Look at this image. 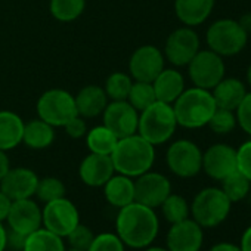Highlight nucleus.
I'll return each instance as SVG.
<instances>
[{
	"label": "nucleus",
	"instance_id": "nucleus-1",
	"mask_svg": "<svg viewBox=\"0 0 251 251\" xmlns=\"http://www.w3.org/2000/svg\"><path fill=\"white\" fill-rule=\"evenodd\" d=\"M158 230L160 220L154 208L136 201L118 208L115 233L124 245L132 248H147L155 241Z\"/></svg>",
	"mask_w": 251,
	"mask_h": 251
},
{
	"label": "nucleus",
	"instance_id": "nucleus-2",
	"mask_svg": "<svg viewBox=\"0 0 251 251\" xmlns=\"http://www.w3.org/2000/svg\"><path fill=\"white\" fill-rule=\"evenodd\" d=\"M111 160L117 173L132 179L150 172L155 161V147L135 133L118 139Z\"/></svg>",
	"mask_w": 251,
	"mask_h": 251
},
{
	"label": "nucleus",
	"instance_id": "nucleus-3",
	"mask_svg": "<svg viewBox=\"0 0 251 251\" xmlns=\"http://www.w3.org/2000/svg\"><path fill=\"white\" fill-rule=\"evenodd\" d=\"M216 102L211 90L201 87L185 89L182 95L173 102V111L177 120V126L185 129H201L208 124L213 112L216 111Z\"/></svg>",
	"mask_w": 251,
	"mask_h": 251
},
{
	"label": "nucleus",
	"instance_id": "nucleus-4",
	"mask_svg": "<svg viewBox=\"0 0 251 251\" xmlns=\"http://www.w3.org/2000/svg\"><path fill=\"white\" fill-rule=\"evenodd\" d=\"M177 129V120L173 105L155 100L152 105L139 112L138 135L154 147L169 142Z\"/></svg>",
	"mask_w": 251,
	"mask_h": 251
},
{
	"label": "nucleus",
	"instance_id": "nucleus-5",
	"mask_svg": "<svg viewBox=\"0 0 251 251\" xmlns=\"http://www.w3.org/2000/svg\"><path fill=\"white\" fill-rule=\"evenodd\" d=\"M230 210H232V202L225 195L222 188H216V186L201 189L195 195L191 204L192 219L202 229L216 227L222 225L230 214Z\"/></svg>",
	"mask_w": 251,
	"mask_h": 251
},
{
	"label": "nucleus",
	"instance_id": "nucleus-6",
	"mask_svg": "<svg viewBox=\"0 0 251 251\" xmlns=\"http://www.w3.org/2000/svg\"><path fill=\"white\" fill-rule=\"evenodd\" d=\"M205 42L210 50L216 52L222 58L235 56L242 52L248 42V34L239 25L238 21L223 18L214 21L207 33Z\"/></svg>",
	"mask_w": 251,
	"mask_h": 251
},
{
	"label": "nucleus",
	"instance_id": "nucleus-7",
	"mask_svg": "<svg viewBox=\"0 0 251 251\" xmlns=\"http://www.w3.org/2000/svg\"><path fill=\"white\" fill-rule=\"evenodd\" d=\"M37 115L53 127H64L77 115L74 96L64 89L46 90L37 100Z\"/></svg>",
	"mask_w": 251,
	"mask_h": 251
},
{
	"label": "nucleus",
	"instance_id": "nucleus-8",
	"mask_svg": "<svg viewBox=\"0 0 251 251\" xmlns=\"http://www.w3.org/2000/svg\"><path fill=\"white\" fill-rule=\"evenodd\" d=\"M186 67L192 84L205 90H211L226 74L223 58L210 49H200Z\"/></svg>",
	"mask_w": 251,
	"mask_h": 251
},
{
	"label": "nucleus",
	"instance_id": "nucleus-9",
	"mask_svg": "<svg viewBox=\"0 0 251 251\" xmlns=\"http://www.w3.org/2000/svg\"><path fill=\"white\" fill-rule=\"evenodd\" d=\"M166 163L173 175L182 179H189L202 170V151L195 142L179 139L169 147Z\"/></svg>",
	"mask_w": 251,
	"mask_h": 251
},
{
	"label": "nucleus",
	"instance_id": "nucleus-10",
	"mask_svg": "<svg viewBox=\"0 0 251 251\" xmlns=\"http://www.w3.org/2000/svg\"><path fill=\"white\" fill-rule=\"evenodd\" d=\"M80 223V213L73 201L62 197L45 204L42 210V225L52 233L67 238V235Z\"/></svg>",
	"mask_w": 251,
	"mask_h": 251
},
{
	"label": "nucleus",
	"instance_id": "nucleus-11",
	"mask_svg": "<svg viewBox=\"0 0 251 251\" xmlns=\"http://www.w3.org/2000/svg\"><path fill=\"white\" fill-rule=\"evenodd\" d=\"M200 36L192 27H180L172 31L164 45V58L175 67H186L198 53Z\"/></svg>",
	"mask_w": 251,
	"mask_h": 251
},
{
	"label": "nucleus",
	"instance_id": "nucleus-12",
	"mask_svg": "<svg viewBox=\"0 0 251 251\" xmlns=\"http://www.w3.org/2000/svg\"><path fill=\"white\" fill-rule=\"evenodd\" d=\"M139 111L127 100H111L102 112V124L118 139L138 133Z\"/></svg>",
	"mask_w": 251,
	"mask_h": 251
},
{
	"label": "nucleus",
	"instance_id": "nucleus-13",
	"mask_svg": "<svg viewBox=\"0 0 251 251\" xmlns=\"http://www.w3.org/2000/svg\"><path fill=\"white\" fill-rule=\"evenodd\" d=\"M164 68V53L154 45L139 46L129 59V74L135 81L152 83Z\"/></svg>",
	"mask_w": 251,
	"mask_h": 251
},
{
	"label": "nucleus",
	"instance_id": "nucleus-14",
	"mask_svg": "<svg viewBox=\"0 0 251 251\" xmlns=\"http://www.w3.org/2000/svg\"><path fill=\"white\" fill-rule=\"evenodd\" d=\"M172 194L170 180L158 172H147L135 177V201L157 208Z\"/></svg>",
	"mask_w": 251,
	"mask_h": 251
},
{
	"label": "nucleus",
	"instance_id": "nucleus-15",
	"mask_svg": "<svg viewBox=\"0 0 251 251\" xmlns=\"http://www.w3.org/2000/svg\"><path fill=\"white\" fill-rule=\"evenodd\" d=\"M202 170L213 180L222 182L226 176L238 170L236 150L226 144H214L202 152Z\"/></svg>",
	"mask_w": 251,
	"mask_h": 251
},
{
	"label": "nucleus",
	"instance_id": "nucleus-16",
	"mask_svg": "<svg viewBox=\"0 0 251 251\" xmlns=\"http://www.w3.org/2000/svg\"><path fill=\"white\" fill-rule=\"evenodd\" d=\"M166 242L169 251H200L204 242V232L194 219L188 217L172 225Z\"/></svg>",
	"mask_w": 251,
	"mask_h": 251
},
{
	"label": "nucleus",
	"instance_id": "nucleus-17",
	"mask_svg": "<svg viewBox=\"0 0 251 251\" xmlns=\"http://www.w3.org/2000/svg\"><path fill=\"white\" fill-rule=\"evenodd\" d=\"M39 183V176L34 170L28 167H15L0 180V191L6 194L12 201L25 200L36 195Z\"/></svg>",
	"mask_w": 251,
	"mask_h": 251
},
{
	"label": "nucleus",
	"instance_id": "nucleus-18",
	"mask_svg": "<svg viewBox=\"0 0 251 251\" xmlns=\"http://www.w3.org/2000/svg\"><path fill=\"white\" fill-rule=\"evenodd\" d=\"M9 229L23 235H30L42 227V210L31 198L12 201L6 217Z\"/></svg>",
	"mask_w": 251,
	"mask_h": 251
},
{
	"label": "nucleus",
	"instance_id": "nucleus-19",
	"mask_svg": "<svg viewBox=\"0 0 251 251\" xmlns=\"http://www.w3.org/2000/svg\"><path fill=\"white\" fill-rule=\"evenodd\" d=\"M115 175L111 155H100L90 152L83 158L78 167L81 182L90 188H102Z\"/></svg>",
	"mask_w": 251,
	"mask_h": 251
},
{
	"label": "nucleus",
	"instance_id": "nucleus-20",
	"mask_svg": "<svg viewBox=\"0 0 251 251\" xmlns=\"http://www.w3.org/2000/svg\"><path fill=\"white\" fill-rule=\"evenodd\" d=\"M74 100L77 114L83 118H93L100 115L109 102L103 87L96 84H89L80 89L74 96Z\"/></svg>",
	"mask_w": 251,
	"mask_h": 251
},
{
	"label": "nucleus",
	"instance_id": "nucleus-21",
	"mask_svg": "<svg viewBox=\"0 0 251 251\" xmlns=\"http://www.w3.org/2000/svg\"><path fill=\"white\" fill-rule=\"evenodd\" d=\"M214 9V0H175V14L186 27L201 25Z\"/></svg>",
	"mask_w": 251,
	"mask_h": 251
},
{
	"label": "nucleus",
	"instance_id": "nucleus-22",
	"mask_svg": "<svg viewBox=\"0 0 251 251\" xmlns=\"http://www.w3.org/2000/svg\"><path fill=\"white\" fill-rule=\"evenodd\" d=\"M247 92L248 90L245 84L235 77H227V78L225 77L211 89V95L216 102V106L230 111H235L238 108Z\"/></svg>",
	"mask_w": 251,
	"mask_h": 251
},
{
	"label": "nucleus",
	"instance_id": "nucleus-23",
	"mask_svg": "<svg viewBox=\"0 0 251 251\" xmlns=\"http://www.w3.org/2000/svg\"><path fill=\"white\" fill-rule=\"evenodd\" d=\"M157 100L173 105V102L185 90V78L175 68H164L152 81Z\"/></svg>",
	"mask_w": 251,
	"mask_h": 251
},
{
	"label": "nucleus",
	"instance_id": "nucleus-24",
	"mask_svg": "<svg viewBox=\"0 0 251 251\" xmlns=\"http://www.w3.org/2000/svg\"><path fill=\"white\" fill-rule=\"evenodd\" d=\"M105 200L117 208H123L135 201V180L124 175H114L103 186Z\"/></svg>",
	"mask_w": 251,
	"mask_h": 251
},
{
	"label": "nucleus",
	"instance_id": "nucleus-25",
	"mask_svg": "<svg viewBox=\"0 0 251 251\" xmlns=\"http://www.w3.org/2000/svg\"><path fill=\"white\" fill-rule=\"evenodd\" d=\"M24 120L14 111H0V150L11 151L23 144Z\"/></svg>",
	"mask_w": 251,
	"mask_h": 251
},
{
	"label": "nucleus",
	"instance_id": "nucleus-26",
	"mask_svg": "<svg viewBox=\"0 0 251 251\" xmlns=\"http://www.w3.org/2000/svg\"><path fill=\"white\" fill-rule=\"evenodd\" d=\"M55 141V127L42 118L30 120L24 124L23 144L31 150L49 148Z\"/></svg>",
	"mask_w": 251,
	"mask_h": 251
},
{
	"label": "nucleus",
	"instance_id": "nucleus-27",
	"mask_svg": "<svg viewBox=\"0 0 251 251\" xmlns=\"http://www.w3.org/2000/svg\"><path fill=\"white\" fill-rule=\"evenodd\" d=\"M84 138L89 151L100 155H111L118 142V138L108 127H105L103 124L87 130Z\"/></svg>",
	"mask_w": 251,
	"mask_h": 251
},
{
	"label": "nucleus",
	"instance_id": "nucleus-28",
	"mask_svg": "<svg viewBox=\"0 0 251 251\" xmlns=\"http://www.w3.org/2000/svg\"><path fill=\"white\" fill-rule=\"evenodd\" d=\"M65 244L61 236L48 229H37L25 239L23 251H65Z\"/></svg>",
	"mask_w": 251,
	"mask_h": 251
},
{
	"label": "nucleus",
	"instance_id": "nucleus-29",
	"mask_svg": "<svg viewBox=\"0 0 251 251\" xmlns=\"http://www.w3.org/2000/svg\"><path fill=\"white\" fill-rule=\"evenodd\" d=\"M49 9L59 23H71L81 17L86 9V0H50Z\"/></svg>",
	"mask_w": 251,
	"mask_h": 251
},
{
	"label": "nucleus",
	"instance_id": "nucleus-30",
	"mask_svg": "<svg viewBox=\"0 0 251 251\" xmlns=\"http://www.w3.org/2000/svg\"><path fill=\"white\" fill-rule=\"evenodd\" d=\"M133 84V78L129 73L115 71L105 80L103 90L111 100H126L129 96L130 87Z\"/></svg>",
	"mask_w": 251,
	"mask_h": 251
},
{
	"label": "nucleus",
	"instance_id": "nucleus-31",
	"mask_svg": "<svg viewBox=\"0 0 251 251\" xmlns=\"http://www.w3.org/2000/svg\"><path fill=\"white\" fill-rule=\"evenodd\" d=\"M222 191L225 192V195L229 198V201L233 202H239L242 201L251 188V182L238 170H235L233 173H230L229 176H226L222 182Z\"/></svg>",
	"mask_w": 251,
	"mask_h": 251
},
{
	"label": "nucleus",
	"instance_id": "nucleus-32",
	"mask_svg": "<svg viewBox=\"0 0 251 251\" xmlns=\"http://www.w3.org/2000/svg\"><path fill=\"white\" fill-rule=\"evenodd\" d=\"M160 207H161L164 219L170 225L179 223V222L188 219L191 214V205L182 195H177V194H170L163 201V204Z\"/></svg>",
	"mask_w": 251,
	"mask_h": 251
},
{
	"label": "nucleus",
	"instance_id": "nucleus-33",
	"mask_svg": "<svg viewBox=\"0 0 251 251\" xmlns=\"http://www.w3.org/2000/svg\"><path fill=\"white\" fill-rule=\"evenodd\" d=\"M126 100H127L139 112L144 111L145 108H148L150 105H152L157 100V96H155V90H154L152 83H148V81H135L133 80V84L130 87L129 96H127V99H126Z\"/></svg>",
	"mask_w": 251,
	"mask_h": 251
},
{
	"label": "nucleus",
	"instance_id": "nucleus-34",
	"mask_svg": "<svg viewBox=\"0 0 251 251\" xmlns=\"http://www.w3.org/2000/svg\"><path fill=\"white\" fill-rule=\"evenodd\" d=\"M207 126L216 135H227V133H230L238 126L235 111L225 109V108H216V111L213 112V115H211Z\"/></svg>",
	"mask_w": 251,
	"mask_h": 251
},
{
	"label": "nucleus",
	"instance_id": "nucleus-35",
	"mask_svg": "<svg viewBox=\"0 0 251 251\" xmlns=\"http://www.w3.org/2000/svg\"><path fill=\"white\" fill-rule=\"evenodd\" d=\"M36 195L45 204L50 202L53 200L65 197V185L58 177H43V179H39Z\"/></svg>",
	"mask_w": 251,
	"mask_h": 251
},
{
	"label": "nucleus",
	"instance_id": "nucleus-36",
	"mask_svg": "<svg viewBox=\"0 0 251 251\" xmlns=\"http://www.w3.org/2000/svg\"><path fill=\"white\" fill-rule=\"evenodd\" d=\"M124 244L117 233L102 232L95 235L87 251H124Z\"/></svg>",
	"mask_w": 251,
	"mask_h": 251
},
{
	"label": "nucleus",
	"instance_id": "nucleus-37",
	"mask_svg": "<svg viewBox=\"0 0 251 251\" xmlns=\"http://www.w3.org/2000/svg\"><path fill=\"white\" fill-rule=\"evenodd\" d=\"M93 238H95V235H93L92 229L87 227V226H83L80 223L67 235V239H68L71 247L80 248V250H86V251L90 247Z\"/></svg>",
	"mask_w": 251,
	"mask_h": 251
},
{
	"label": "nucleus",
	"instance_id": "nucleus-38",
	"mask_svg": "<svg viewBox=\"0 0 251 251\" xmlns=\"http://www.w3.org/2000/svg\"><path fill=\"white\" fill-rule=\"evenodd\" d=\"M235 115L239 127L248 136H251V92H247V95L235 109Z\"/></svg>",
	"mask_w": 251,
	"mask_h": 251
},
{
	"label": "nucleus",
	"instance_id": "nucleus-39",
	"mask_svg": "<svg viewBox=\"0 0 251 251\" xmlns=\"http://www.w3.org/2000/svg\"><path fill=\"white\" fill-rule=\"evenodd\" d=\"M236 167L251 182V139L236 150Z\"/></svg>",
	"mask_w": 251,
	"mask_h": 251
},
{
	"label": "nucleus",
	"instance_id": "nucleus-40",
	"mask_svg": "<svg viewBox=\"0 0 251 251\" xmlns=\"http://www.w3.org/2000/svg\"><path fill=\"white\" fill-rule=\"evenodd\" d=\"M64 129H65V133L73 138V139H81L86 136L87 133V124H86V118L80 117L78 114L75 117H73L65 126H64Z\"/></svg>",
	"mask_w": 251,
	"mask_h": 251
},
{
	"label": "nucleus",
	"instance_id": "nucleus-41",
	"mask_svg": "<svg viewBox=\"0 0 251 251\" xmlns=\"http://www.w3.org/2000/svg\"><path fill=\"white\" fill-rule=\"evenodd\" d=\"M25 239H27V235H23L12 229H6V248L14 250V251H23Z\"/></svg>",
	"mask_w": 251,
	"mask_h": 251
},
{
	"label": "nucleus",
	"instance_id": "nucleus-42",
	"mask_svg": "<svg viewBox=\"0 0 251 251\" xmlns=\"http://www.w3.org/2000/svg\"><path fill=\"white\" fill-rule=\"evenodd\" d=\"M11 204H12V200L0 191V223L3 220H6L8 214H9V210H11Z\"/></svg>",
	"mask_w": 251,
	"mask_h": 251
},
{
	"label": "nucleus",
	"instance_id": "nucleus-43",
	"mask_svg": "<svg viewBox=\"0 0 251 251\" xmlns=\"http://www.w3.org/2000/svg\"><path fill=\"white\" fill-rule=\"evenodd\" d=\"M208 251H241L239 245L236 244H232V242H217L214 244Z\"/></svg>",
	"mask_w": 251,
	"mask_h": 251
},
{
	"label": "nucleus",
	"instance_id": "nucleus-44",
	"mask_svg": "<svg viewBox=\"0 0 251 251\" xmlns=\"http://www.w3.org/2000/svg\"><path fill=\"white\" fill-rule=\"evenodd\" d=\"M9 169H11V163L6 155V151L0 150V180H2L3 176L9 172Z\"/></svg>",
	"mask_w": 251,
	"mask_h": 251
},
{
	"label": "nucleus",
	"instance_id": "nucleus-45",
	"mask_svg": "<svg viewBox=\"0 0 251 251\" xmlns=\"http://www.w3.org/2000/svg\"><path fill=\"white\" fill-rule=\"evenodd\" d=\"M239 248H241V251H251V226L244 230V233L241 236Z\"/></svg>",
	"mask_w": 251,
	"mask_h": 251
},
{
	"label": "nucleus",
	"instance_id": "nucleus-46",
	"mask_svg": "<svg viewBox=\"0 0 251 251\" xmlns=\"http://www.w3.org/2000/svg\"><path fill=\"white\" fill-rule=\"evenodd\" d=\"M238 23H239V25L244 28V31H245L247 34H251V12L244 14V15L238 20Z\"/></svg>",
	"mask_w": 251,
	"mask_h": 251
},
{
	"label": "nucleus",
	"instance_id": "nucleus-47",
	"mask_svg": "<svg viewBox=\"0 0 251 251\" xmlns=\"http://www.w3.org/2000/svg\"><path fill=\"white\" fill-rule=\"evenodd\" d=\"M6 250V227L0 223V251Z\"/></svg>",
	"mask_w": 251,
	"mask_h": 251
},
{
	"label": "nucleus",
	"instance_id": "nucleus-48",
	"mask_svg": "<svg viewBox=\"0 0 251 251\" xmlns=\"http://www.w3.org/2000/svg\"><path fill=\"white\" fill-rule=\"evenodd\" d=\"M145 251H169L167 248H163V247H147V250Z\"/></svg>",
	"mask_w": 251,
	"mask_h": 251
},
{
	"label": "nucleus",
	"instance_id": "nucleus-49",
	"mask_svg": "<svg viewBox=\"0 0 251 251\" xmlns=\"http://www.w3.org/2000/svg\"><path fill=\"white\" fill-rule=\"evenodd\" d=\"M247 83H248V86H250V89H251V64H250L248 68H247Z\"/></svg>",
	"mask_w": 251,
	"mask_h": 251
},
{
	"label": "nucleus",
	"instance_id": "nucleus-50",
	"mask_svg": "<svg viewBox=\"0 0 251 251\" xmlns=\"http://www.w3.org/2000/svg\"><path fill=\"white\" fill-rule=\"evenodd\" d=\"M65 251H86V250H80V248H74V247H71L70 250H65Z\"/></svg>",
	"mask_w": 251,
	"mask_h": 251
}]
</instances>
